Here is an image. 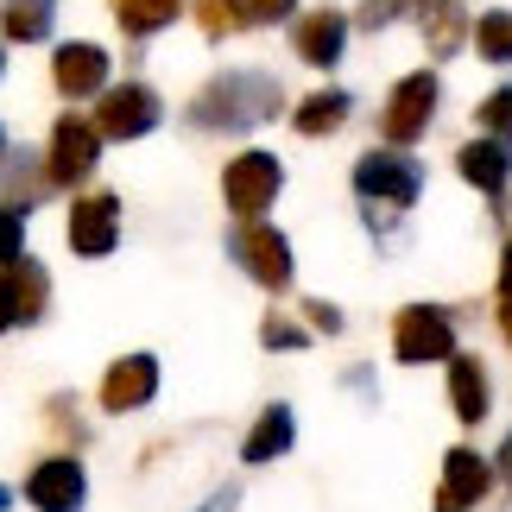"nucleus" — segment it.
Instances as JSON below:
<instances>
[{
    "label": "nucleus",
    "mask_w": 512,
    "mask_h": 512,
    "mask_svg": "<svg viewBox=\"0 0 512 512\" xmlns=\"http://www.w3.org/2000/svg\"><path fill=\"white\" fill-rule=\"evenodd\" d=\"M228 506H234V487H228V494H215V500H209L203 512H228Z\"/></svg>",
    "instance_id": "nucleus-35"
},
{
    "label": "nucleus",
    "mask_w": 512,
    "mask_h": 512,
    "mask_svg": "<svg viewBox=\"0 0 512 512\" xmlns=\"http://www.w3.org/2000/svg\"><path fill=\"white\" fill-rule=\"evenodd\" d=\"M475 45H481L487 64H512V13H481Z\"/></svg>",
    "instance_id": "nucleus-24"
},
{
    "label": "nucleus",
    "mask_w": 512,
    "mask_h": 512,
    "mask_svg": "<svg viewBox=\"0 0 512 512\" xmlns=\"http://www.w3.org/2000/svg\"><path fill=\"white\" fill-rule=\"evenodd\" d=\"M51 83L70 95H95L108 83V51L102 45H57V57H51Z\"/></svg>",
    "instance_id": "nucleus-15"
},
{
    "label": "nucleus",
    "mask_w": 512,
    "mask_h": 512,
    "mask_svg": "<svg viewBox=\"0 0 512 512\" xmlns=\"http://www.w3.org/2000/svg\"><path fill=\"white\" fill-rule=\"evenodd\" d=\"M0 512H7V487H0Z\"/></svg>",
    "instance_id": "nucleus-37"
},
{
    "label": "nucleus",
    "mask_w": 512,
    "mask_h": 512,
    "mask_svg": "<svg viewBox=\"0 0 512 512\" xmlns=\"http://www.w3.org/2000/svg\"><path fill=\"white\" fill-rule=\"evenodd\" d=\"M196 26H203L209 38H228L234 26H241V13H234L228 0H203V7H196Z\"/></svg>",
    "instance_id": "nucleus-28"
},
{
    "label": "nucleus",
    "mask_w": 512,
    "mask_h": 512,
    "mask_svg": "<svg viewBox=\"0 0 512 512\" xmlns=\"http://www.w3.org/2000/svg\"><path fill=\"white\" fill-rule=\"evenodd\" d=\"M38 159H26V152H7V165H0V190H7V209L19 203V196H26V203H38V196H45V177L32 171Z\"/></svg>",
    "instance_id": "nucleus-23"
},
{
    "label": "nucleus",
    "mask_w": 512,
    "mask_h": 512,
    "mask_svg": "<svg viewBox=\"0 0 512 512\" xmlns=\"http://www.w3.org/2000/svg\"><path fill=\"white\" fill-rule=\"evenodd\" d=\"M260 342H266V348H304L310 336H304L298 323H285V317H266V323H260Z\"/></svg>",
    "instance_id": "nucleus-29"
},
{
    "label": "nucleus",
    "mask_w": 512,
    "mask_h": 512,
    "mask_svg": "<svg viewBox=\"0 0 512 512\" xmlns=\"http://www.w3.org/2000/svg\"><path fill=\"white\" fill-rule=\"evenodd\" d=\"M234 13H241V26H279V19L298 7V0H228Z\"/></svg>",
    "instance_id": "nucleus-25"
},
{
    "label": "nucleus",
    "mask_w": 512,
    "mask_h": 512,
    "mask_svg": "<svg viewBox=\"0 0 512 512\" xmlns=\"http://www.w3.org/2000/svg\"><path fill=\"white\" fill-rule=\"evenodd\" d=\"M45 304H51V279H45L38 260H19V266L0 272V336H7L13 323L45 317Z\"/></svg>",
    "instance_id": "nucleus-9"
},
{
    "label": "nucleus",
    "mask_w": 512,
    "mask_h": 512,
    "mask_svg": "<svg viewBox=\"0 0 512 512\" xmlns=\"http://www.w3.org/2000/svg\"><path fill=\"white\" fill-rule=\"evenodd\" d=\"M418 26H424L430 57H456L462 38H468V19H462L456 0H418Z\"/></svg>",
    "instance_id": "nucleus-17"
},
{
    "label": "nucleus",
    "mask_w": 512,
    "mask_h": 512,
    "mask_svg": "<svg viewBox=\"0 0 512 512\" xmlns=\"http://www.w3.org/2000/svg\"><path fill=\"white\" fill-rule=\"evenodd\" d=\"M279 184H285V165L272 159V152H241V159H228V171H222L228 209L247 215V222H260V215L279 203Z\"/></svg>",
    "instance_id": "nucleus-4"
},
{
    "label": "nucleus",
    "mask_w": 512,
    "mask_h": 512,
    "mask_svg": "<svg viewBox=\"0 0 512 512\" xmlns=\"http://www.w3.org/2000/svg\"><path fill=\"white\" fill-rule=\"evenodd\" d=\"M285 108V89L260 70H228L190 102V121L196 127H260Z\"/></svg>",
    "instance_id": "nucleus-1"
},
{
    "label": "nucleus",
    "mask_w": 512,
    "mask_h": 512,
    "mask_svg": "<svg viewBox=\"0 0 512 512\" xmlns=\"http://www.w3.org/2000/svg\"><path fill=\"white\" fill-rule=\"evenodd\" d=\"M159 95L146 83H121L102 95V108H95V127H102V140H146L152 127H159Z\"/></svg>",
    "instance_id": "nucleus-6"
},
{
    "label": "nucleus",
    "mask_w": 512,
    "mask_h": 512,
    "mask_svg": "<svg viewBox=\"0 0 512 512\" xmlns=\"http://www.w3.org/2000/svg\"><path fill=\"white\" fill-rule=\"evenodd\" d=\"M51 19H57V0H0V32L13 45H38L51 32Z\"/></svg>",
    "instance_id": "nucleus-19"
},
{
    "label": "nucleus",
    "mask_w": 512,
    "mask_h": 512,
    "mask_svg": "<svg viewBox=\"0 0 512 512\" xmlns=\"http://www.w3.org/2000/svg\"><path fill=\"white\" fill-rule=\"evenodd\" d=\"M506 512H512V506H506Z\"/></svg>",
    "instance_id": "nucleus-39"
},
{
    "label": "nucleus",
    "mask_w": 512,
    "mask_h": 512,
    "mask_svg": "<svg viewBox=\"0 0 512 512\" xmlns=\"http://www.w3.org/2000/svg\"><path fill=\"white\" fill-rule=\"evenodd\" d=\"M95 159H102V127L83 121V114H64V121L51 127V159H45L51 184H76V177H89Z\"/></svg>",
    "instance_id": "nucleus-7"
},
{
    "label": "nucleus",
    "mask_w": 512,
    "mask_h": 512,
    "mask_svg": "<svg viewBox=\"0 0 512 512\" xmlns=\"http://www.w3.org/2000/svg\"><path fill=\"white\" fill-rule=\"evenodd\" d=\"M152 392H159V361H152V354H127V361L108 367L102 405L108 411H140V405H152Z\"/></svg>",
    "instance_id": "nucleus-12"
},
{
    "label": "nucleus",
    "mask_w": 512,
    "mask_h": 512,
    "mask_svg": "<svg viewBox=\"0 0 512 512\" xmlns=\"http://www.w3.org/2000/svg\"><path fill=\"white\" fill-rule=\"evenodd\" d=\"M443 512H449V506H443Z\"/></svg>",
    "instance_id": "nucleus-40"
},
{
    "label": "nucleus",
    "mask_w": 512,
    "mask_h": 512,
    "mask_svg": "<svg viewBox=\"0 0 512 512\" xmlns=\"http://www.w3.org/2000/svg\"><path fill=\"white\" fill-rule=\"evenodd\" d=\"M0 159H7V140H0Z\"/></svg>",
    "instance_id": "nucleus-38"
},
{
    "label": "nucleus",
    "mask_w": 512,
    "mask_h": 512,
    "mask_svg": "<svg viewBox=\"0 0 512 512\" xmlns=\"http://www.w3.org/2000/svg\"><path fill=\"white\" fill-rule=\"evenodd\" d=\"M26 500L38 512H83L89 481H83V468H76L70 456H51V462H38L26 475Z\"/></svg>",
    "instance_id": "nucleus-10"
},
{
    "label": "nucleus",
    "mask_w": 512,
    "mask_h": 512,
    "mask_svg": "<svg viewBox=\"0 0 512 512\" xmlns=\"http://www.w3.org/2000/svg\"><path fill=\"white\" fill-rule=\"evenodd\" d=\"M228 247H234V260L247 266V279H253V285H266V291H285V285H291V247H285V234H279V228L247 222Z\"/></svg>",
    "instance_id": "nucleus-8"
},
{
    "label": "nucleus",
    "mask_w": 512,
    "mask_h": 512,
    "mask_svg": "<svg viewBox=\"0 0 512 512\" xmlns=\"http://www.w3.org/2000/svg\"><path fill=\"white\" fill-rule=\"evenodd\" d=\"M405 7H418V0H367V7H361V26H367V32H380V26H392V19H399Z\"/></svg>",
    "instance_id": "nucleus-30"
},
{
    "label": "nucleus",
    "mask_w": 512,
    "mask_h": 512,
    "mask_svg": "<svg viewBox=\"0 0 512 512\" xmlns=\"http://www.w3.org/2000/svg\"><path fill=\"white\" fill-rule=\"evenodd\" d=\"M177 13H184V0H114V19H121V32H133V38L165 32Z\"/></svg>",
    "instance_id": "nucleus-22"
},
{
    "label": "nucleus",
    "mask_w": 512,
    "mask_h": 512,
    "mask_svg": "<svg viewBox=\"0 0 512 512\" xmlns=\"http://www.w3.org/2000/svg\"><path fill=\"white\" fill-rule=\"evenodd\" d=\"M285 449H291V411H285V405H266L260 424L247 430L241 456H247V462H272V456H285Z\"/></svg>",
    "instance_id": "nucleus-21"
},
{
    "label": "nucleus",
    "mask_w": 512,
    "mask_h": 512,
    "mask_svg": "<svg viewBox=\"0 0 512 512\" xmlns=\"http://www.w3.org/2000/svg\"><path fill=\"white\" fill-rule=\"evenodd\" d=\"M456 171H462L475 190L500 196V190H506V177H512V159L500 152V140H468V146L456 152Z\"/></svg>",
    "instance_id": "nucleus-18"
},
{
    "label": "nucleus",
    "mask_w": 512,
    "mask_h": 512,
    "mask_svg": "<svg viewBox=\"0 0 512 512\" xmlns=\"http://www.w3.org/2000/svg\"><path fill=\"white\" fill-rule=\"evenodd\" d=\"M430 114H437V76L418 70V76H405V83L386 95L380 133H386L392 146H411V140H424V133H430Z\"/></svg>",
    "instance_id": "nucleus-5"
},
{
    "label": "nucleus",
    "mask_w": 512,
    "mask_h": 512,
    "mask_svg": "<svg viewBox=\"0 0 512 512\" xmlns=\"http://www.w3.org/2000/svg\"><path fill=\"white\" fill-rule=\"evenodd\" d=\"M348 108H354V102H348L342 89H317L298 114H291V127H298L304 140H323V133H336V127L348 121Z\"/></svg>",
    "instance_id": "nucleus-20"
},
{
    "label": "nucleus",
    "mask_w": 512,
    "mask_h": 512,
    "mask_svg": "<svg viewBox=\"0 0 512 512\" xmlns=\"http://www.w3.org/2000/svg\"><path fill=\"white\" fill-rule=\"evenodd\" d=\"M500 222H506V228H512V203H500Z\"/></svg>",
    "instance_id": "nucleus-36"
},
{
    "label": "nucleus",
    "mask_w": 512,
    "mask_h": 512,
    "mask_svg": "<svg viewBox=\"0 0 512 512\" xmlns=\"http://www.w3.org/2000/svg\"><path fill=\"white\" fill-rule=\"evenodd\" d=\"M494 475H500V468H494V462H481L475 449H449V456H443V506H449V512H462V506L487 500Z\"/></svg>",
    "instance_id": "nucleus-14"
},
{
    "label": "nucleus",
    "mask_w": 512,
    "mask_h": 512,
    "mask_svg": "<svg viewBox=\"0 0 512 512\" xmlns=\"http://www.w3.org/2000/svg\"><path fill=\"white\" fill-rule=\"evenodd\" d=\"M26 260V228H19V209H0V272Z\"/></svg>",
    "instance_id": "nucleus-26"
},
{
    "label": "nucleus",
    "mask_w": 512,
    "mask_h": 512,
    "mask_svg": "<svg viewBox=\"0 0 512 512\" xmlns=\"http://www.w3.org/2000/svg\"><path fill=\"white\" fill-rule=\"evenodd\" d=\"M494 468H500V475H506V481H512V437H506V443H500V462H494Z\"/></svg>",
    "instance_id": "nucleus-34"
},
{
    "label": "nucleus",
    "mask_w": 512,
    "mask_h": 512,
    "mask_svg": "<svg viewBox=\"0 0 512 512\" xmlns=\"http://www.w3.org/2000/svg\"><path fill=\"white\" fill-rule=\"evenodd\" d=\"M449 405H456L462 424H481L487 405H494V392H487V367L475 361V354H456V361H449Z\"/></svg>",
    "instance_id": "nucleus-16"
},
{
    "label": "nucleus",
    "mask_w": 512,
    "mask_h": 512,
    "mask_svg": "<svg viewBox=\"0 0 512 512\" xmlns=\"http://www.w3.org/2000/svg\"><path fill=\"white\" fill-rule=\"evenodd\" d=\"M500 336L512 342V298H500Z\"/></svg>",
    "instance_id": "nucleus-33"
},
{
    "label": "nucleus",
    "mask_w": 512,
    "mask_h": 512,
    "mask_svg": "<svg viewBox=\"0 0 512 512\" xmlns=\"http://www.w3.org/2000/svg\"><path fill=\"white\" fill-rule=\"evenodd\" d=\"M392 354H399L405 367L449 361V354H456V323H449V310H437V304H405L399 317H392Z\"/></svg>",
    "instance_id": "nucleus-3"
},
{
    "label": "nucleus",
    "mask_w": 512,
    "mask_h": 512,
    "mask_svg": "<svg viewBox=\"0 0 512 512\" xmlns=\"http://www.w3.org/2000/svg\"><path fill=\"white\" fill-rule=\"evenodd\" d=\"M354 190H361V203H367V222L380 228L392 209H411V203H418L424 171L411 165L405 152H367V159L354 165Z\"/></svg>",
    "instance_id": "nucleus-2"
},
{
    "label": "nucleus",
    "mask_w": 512,
    "mask_h": 512,
    "mask_svg": "<svg viewBox=\"0 0 512 512\" xmlns=\"http://www.w3.org/2000/svg\"><path fill=\"white\" fill-rule=\"evenodd\" d=\"M114 241H121V203H114V196H76V209H70V253L102 260V253H114Z\"/></svg>",
    "instance_id": "nucleus-11"
},
{
    "label": "nucleus",
    "mask_w": 512,
    "mask_h": 512,
    "mask_svg": "<svg viewBox=\"0 0 512 512\" xmlns=\"http://www.w3.org/2000/svg\"><path fill=\"white\" fill-rule=\"evenodd\" d=\"M304 317L317 323V329H329V336L342 329V310H336V304H323V298H310V304H304Z\"/></svg>",
    "instance_id": "nucleus-31"
},
{
    "label": "nucleus",
    "mask_w": 512,
    "mask_h": 512,
    "mask_svg": "<svg viewBox=\"0 0 512 512\" xmlns=\"http://www.w3.org/2000/svg\"><path fill=\"white\" fill-rule=\"evenodd\" d=\"M500 298H512V247H506V260H500Z\"/></svg>",
    "instance_id": "nucleus-32"
},
{
    "label": "nucleus",
    "mask_w": 512,
    "mask_h": 512,
    "mask_svg": "<svg viewBox=\"0 0 512 512\" xmlns=\"http://www.w3.org/2000/svg\"><path fill=\"white\" fill-rule=\"evenodd\" d=\"M291 45H298V57H304V64L329 70V64H342V45H348V19H342L336 7H317V13H304V19H298V32H291Z\"/></svg>",
    "instance_id": "nucleus-13"
},
{
    "label": "nucleus",
    "mask_w": 512,
    "mask_h": 512,
    "mask_svg": "<svg viewBox=\"0 0 512 512\" xmlns=\"http://www.w3.org/2000/svg\"><path fill=\"white\" fill-rule=\"evenodd\" d=\"M481 127L500 133V140H512V89H494V95L481 102Z\"/></svg>",
    "instance_id": "nucleus-27"
}]
</instances>
